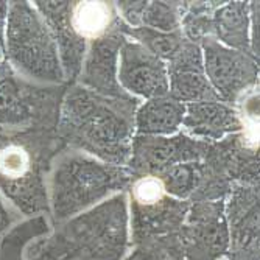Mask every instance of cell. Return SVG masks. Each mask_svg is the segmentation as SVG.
<instances>
[{"label": "cell", "mask_w": 260, "mask_h": 260, "mask_svg": "<svg viewBox=\"0 0 260 260\" xmlns=\"http://www.w3.org/2000/svg\"><path fill=\"white\" fill-rule=\"evenodd\" d=\"M137 106V99H109L74 84L61 99L56 136L77 151L123 167L131 157Z\"/></svg>", "instance_id": "obj_1"}, {"label": "cell", "mask_w": 260, "mask_h": 260, "mask_svg": "<svg viewBox=\"0 0 260 260\" xmlns=\"http://www.w3.org/2000/svg\"><path fill=\"white\" fill-rule=\"evenodd\" d=\"M126 243V198L119 193L70 218L53 237L38 240L25 260H120Z\"/></svg>", "instance_id": "obj_2"}, {"label": "cell", "mask_w": 260, "mask_h": 260, "mask_svg": "<svg viewBox=\"0 0 260 260\" xmlns=\"http://www.w3.org/2000/svg\"><path fill=\"white\" fill-rule=\"evenodd\" d=\"M133 175L126 167L102 162L81 151L61 154L50 178V210L56 223L77 217L80 212L128 187Z\"/></svg>", "instance_id": "obj_3"}, {"label": "cell", "mask_w": 260, "mask_h": 260, "mask_svg": "<svg viewBox=\"0 0 260 260\" xmlns=\"http://www.w3.org/2000/svg\"><path fill=\"white\" fill-rule=\"evenodd\" d=\"M5 59L19 77L35 84H61L66 80L55 38L30 2H10Z\"/></svg>", "instance_id": "obj_4"}, {"label": "cell", "mask_w": 260, "mask_h": 260, "mask_svg": "<svg viewBox=\"0 0 260 260\" xmlns=\"http://www.w3.org/2000/svg\"><path fill=\"white\" fill-rule=\"evenodd\" d=\"M64 90L30 83L10 67L0 78V128L55 131Z\"/></svg>", "instance_id": "obj_5"}, {"label": "cell", "mask_w": 260, "mask_h": 260, "mask_svg": "<svg viewBox=\"0 0 260 260\" xmlns=\"http://www.w3.org/2000/svg\"><path fill=\"white\" fill-rule=\"evenodd\" d=\"M190 207L165 193L157 176L144 175L131 181V210L136 242L164 237L181 229Z\"/></svg>", "instance_id": "obj_6"}, {"label": "cell", "mask_w": 260, "mask_h": 260, "mask_svg": "<svg viewBox=\"0 0 260 260\" xmlns=\"http://www.w3.org/2000/svg\"><path fill=\"white\" fill-rule=\"evenodd\" d=\"M179 240L185 260H218L226 254L229 231L223 200L190 203Z\"/></svg>", "instance_id": "obj_7"}, {"label": "cell", "mask_w": 260, "mask_h": 260, "mask_svg": "<svg viewBox=\"0 0 260 260\" xmlns=\"http://www.w3.org/2000/svg\"><path fill=\"white\" fill-rule=\"evenodd\" d=\"M206 77L223 103H235L257 83L258 66L252 56L232 50L214 36L201 42Z\"/></svg>", "instance_id": "obj_8"}, {"label": "cell", "mask_w": 260, "mask_h": 260, "mask_svg": "<svg viewBox=\"0 0 260 260\" xmlns=\"http://www.w3.org/2000/svg\"><path fill=\"white\" fill-rule=\"evenodd\" d=\"M209 142L193 139L187 134L176 136H134L128 170L133 178L156 176L165 169L182 162L203 160L210 150Z\"/></svg>", "instance_id": "obj_9"}, {"label": "cell", "mask_w": 260, "mask_h": 260, "mask_svg": "<svg viewBox=\"0 0 260 260\" xmlns=\"http://www.w3.org/2000/svg\"><path fill=\"white\" fill-rule=\"evenodd\" d=\"M232 260H258V184L232 182L224 204Z\"/></svg>", "instance_id": "obj_10"}, {"label": "cell", "mask_w": 260, "mask_h": 260, "mask_svg": "<svg viewBox=\"0 0 260 260\" xmlns=\"http://www.w3.org/2000/svg\"><path fill=\"white\" fill-rule=\"evenodd\" d=\"M117 78L129 95L147 100L169 95L167 62L159 59L139 42L125 38L119 52Z\"/></svg>", "instance_id": "obj_11"}, {"label": "cell", "mask_w": 260, "mask_h": 260, "mask_svg": "<svg viewBox=\"0 0 260 260\" xmlns=\"http://www.w3.org/2000/svg\"><path fill=\"white\" fill-rule=\"evenodd\" d=\"M123 41H125V35L120 31V22H119L117 28L90 42L89 53L84 56L78 75L80 86L109 99H119V100L136 99L122 89L119 78H117L119 52Z\"/></svg>", "instance_id": "obj_12"}, {"label": "cell", "mask_w": 260, "mask_h": 260, "mask_svg": "<svg viewBox=\"0 0 260 260\" xmlns=\"http://www.w3.org/2000/svg\"><path fill=\"white\" fill-rule=\"evenodd\" d=\"M169 95L184 105L197 102H220L212 89L203 64L198 44L184 39L179 52L167 64Z\"/></svg>", "instance_id": "obj_13"}, {"label": "cell", "mask_w": 260, "mask_h": 260, "mask_svg": "<svg viewBox=\"0 0 260 260\" xmlns=\"http://www.w3.org/2000/svg\"><path fill=\"white\" fill-rule=\"evenodd\" d=\"M33 5L55 38L64 77L67 80H77L86 56V41L74 31L72 23H70V5L72 2H52V0L42 2V0H38Z\"/></svg>", "instance_id": "obj_14"}, {"label": "cell", "mask_w": 260, "mask_h": 260, "mask_svg": "<svg viewBox=\"0 0 260 260\" xmlns=\"http://www.w3.org/2000/svg\"><path fill=\"white\" fill-rule=\"evenodd\" d=\"M182 126L187 136L198 140L214 142L240 133L243 122L239 112L223 102H197L187 103Z\"/></svg>", "instance_id": "obj_15"}, {"label": "cell", "mask_w": 260, "mask_h": 260, "mask_svg": "<svg viewBox=\"0 0 260 260\" xmlns=\"http://www.w3.org/2000/svg\"><path fill=\"white\" fill-rule=\"evenodd\" d=\"M212 27H214V38L220 44L252 56L248 2H226L224 5H220L212 16Z\"/></svg>", "instance_id": "obj_16"}, {"label": "cell", "mask_w": 260, "mask_h": 260, "mask_svg": "<svg viewBox=\"0 0 260 260\" xmlns=\"http://www.w3.org/2000/svg\"><path fill=\"white\" fill-rule=\"evenodd\" d=\"M185 105L167 97L147 100L137 106L134 128L139 136H173L182 126Z\"/></svg>", "instance_id": "obj_17"}, {"label": "cell", "mask_w": 260, "mask_h": 260, "mask_svg": "<svg viewBox=\"0 0 260 260\" xmlns=\"http://www.w3.org/2000/svg\"><path fill=\"white\" fill-rule=\"evenodd\" d=\"M70 23L81 39H99L119 25V19L109 2H72Z\"/></svg>", "instance_id": "obj_18"}, {"label": "cell", "mask_w": 260, "mask_h": 260, "mask_svg": "<svg viewBox=\"0 0 260 260\" xmlns=\"http://www.w3.org/2000/svg\"><path fill=\"white\" fill-rule=\"evenodd\" d=\"M156 176L169 197L179 201H187L193 197L203 179V160L172 165Z\"/></svg>", "instance_id": "obj_19"}, {"label": "cell", "mask_w": 260, "mask_h": 260, "mask_svg": "<svg viewBox=\"0 0 260 260\" xmlns=\"http://www.w3.org/2000/svg\"><path fill=\"white\" fill-rule=\"evenodd\" d=\"M120 31L123 35H128L134 39H137V42L140 45H144L147 50H150L153 55H156L159 59L170 61L181 49V45L184 42V36L182 31H173V33H162V31H156L147 27H139V28H129L125 23L120 22Z\"/></svg>", "instance_id": "obj_20"}, {"label": "cell", "mask_w": 260, "mask_h": 260, "mask_svg": "<svg viewBox=\"0 0 260 260\" xmlns=\"http://www.w3.org/2000/svg\"><path fill=\"white\" fill-rule=\"evenodd\" d=\"M49 231L50 228L45 215H35L33 218L13 228L5 234L2 243H0V260H23L25 245L31 239L41 237L42 234H47Z\"/></svg>", "instance_id": "obj_21"}, {"label": "cell", "mask_w": 260, "mask_h": 260, "mask_svg": "<svg viewBox=\"0 0 260 260\" xmlns=\"http://www.w3.org/2000/svg\"><path fill=\"white\" fill-rule=\"evenodd\" d=\"M187 2H148L142 16V27L162 33L181 30Z\"/></svg>", "instance_id": "obj_22"}, {"label": "cell", "mask_w": 260, "mask_h": 260, "mask_svg": "<svg viewBox=\"0 0 260 260\" xmlns=\"http://www.w3.org/2000/svg\"><path fill=\"white\" fill-rule=\"evenodd\" d=\"M142 242L144 245L139 246L128 260H184L181 240L173 234Z\"/></svg>", "instance_id": "obj_23"}, {"label": "cell", "mask_w": 260, "mask_h": 260, "mask_svg": "<svg viewBox=\"0 0 260 260\" xmlns=\"http://www.w3.org/2000/svg\"><path fill=\"white\" fill-rule=\"evenodd\" d=\"M148 2H117L122 17L126 22V27L129 28H139L142 27V16L147 8Z\"/></svg>", "instance_id": "obj_24"}, {"label": "cell", "mask_w": 260, "mask_h": 260, "mask_svg": "<svg viewBox=\"0 0 260 260\" xmlns=\"http://www.w3.org/2000/svg\"><path fill=\"white\" fill-rule=\"evenodd\" d=\"M10 2H0V49L5 55V30H7V19H8Z\"/></svg>", "instance_id": "obj_25"}, {"label": "cell", "mask_w": 260, "mask_h": 260, "mask_svg": "<svg viewBox=\"0 0 260 260\" xmlns=\"http://www.w3.org/2000/svg\"><path fill=\"white\" fill-rule=\"evenodd\" d=\"M13 223V217L10 214V209L7 207L5 201L0 197V237L10 229V224Z\"/></svg>", "instance_id": "obj_26"}, {"label": "cell", "mask_w": 260, "mask_h": 260, "mask_svg": "<svg viewBox=\"0 0 260 260\" xmlns=\"http://www.w3.org/2000/svg\"><path fill=\"white\" fill-rule=\"evenodd\" d=\"M11 66H10V62L5 59V58H0V78L4 77V74L7 72V70L10 69Z\"/></svg>", "instance_id": "obj_27"}]
</instances>
